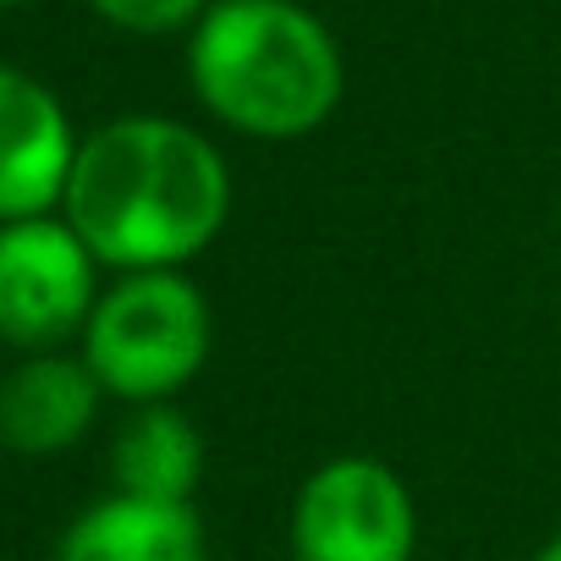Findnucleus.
Returning <instances> with one entry per match:
<instances>
[{
    "label": "nucleus",
    "instance_id": "9b49d317",
    "mask_svg": "<svg viewBox=\"0 0 561 561\" xmlns=\"http://www.w3.org/2000/svg\"><path fill=\"white\" fill-rule=\"evenodd\" d=\"M534 561H561V528H556V534H550V539L534 550Z\"/></svg>",
    "mask_w": 561,
    "mask_h": 561
},
{
    "label": "nucleus",
    "instance_id": "423d86ee",
    "mask_svg": "<svg viewBox=\"0 0 561 561\" xmlns=\"http://www.w3.org/2000/svg\"><path fill=\"white\" fill-rule=\"evenodd\" d=\"M78 144L83 138L56 89L0 61V226L61 209Z\"/></svg>",
    "mask_w": 561,
    "mask_h": 561
},
{
    "label": "nucleus",
    "instance_id": "9d476101",
    "mask_svg": "<svg viewBox=\"0 0 561 561\" xmlns=\"http://www.w3.org/2000/svg\"><path fill=\"white\" fill-rule=\"evenodd\" d=\"M215 7V0H89V12L122 34L160 39V34H193V23Z\"/></svg>",
    "mask_w": 561,
    "mask_h": 561
},
{
    "label": "nucleus",
    "instance_id": "f8f14e48",
    "mask_svg": "<svg viewBox=\"0 0 561 561\" xmlns=\"http://www.w3.org/2000/svg\"><path fill=\"white\" fill-rule=\"evenodd\" d=\"M12 7H39V0H0V12H12Z\"/></svg>",
    "mask_w": 561,
    "mask_h": 561
},
{
    "label": "nucleus",
    "instance_id": "1a4fd4ad",
    "mask_svg": "<svg viewBox=\"0 0 561 561\" xmlns=\"http://www.w3.org/2000/svg\"><path fill=\"white\" fill-rule=\"evenodd\" d=\"M204 435L176 402L133 408V419L111 440V479L122 495L144 501H193L204 479Z\"/></svg>",
    "mask_w": 561,
    "mask_h": 561
},
{
    "label": "nucleus",
    "instance_id": "39448f33",
    "mask_svg": "<svg viewBox=\"0 0 561 561\" xmlns=\"http://www.w3.org/2000/svg\"><path fill=\"white\" fill-rule=\"evenodd\" d=\"M100 259L72 220L28 215L0 226V342L18 353H56L83 336L100 304Z\"/></svg>",
    "mask_w": 561,
    "mask_h": 561
},
{
    "label": "nucleus",
    "instance_id": "f03ea898",
    "mask_svg": "<svg viewBox=\"0 0 561 561\" xmlns=\"http://www.w3.org/2000/svg\"><path fill=\"white\" fill-rule=\"evenodd\" d=\"M187 89L226 133L298 144L347 100V56L304 0H215L187 34Z\"/></svg>",
    "mask_w": 561,
    "mask_h": 561
},
{
    "label": "nucleus",
    "instance_id": "0eeeda50",
    "mask_svg": "<svg viewBox=\"0 0 561 561\" xmlns=\"http://www.w3.org/2000/svg\"><path fill=\"white\" fill-rule=\"evenodd\" d=\"M105 386L83 353H23L12 375H0V446L18 457L72 451L100 419Z\"/></svg>",
    "mask_w": 561,
    "mask_h": 561
},
{
    "label": "nucleus",
    "instance_id": "7ed1b4c3",
    "mask_svg": "<svg viewBox=\"0 0 561 561\" xmlns=\"http://www.w3.org/2000/svg\"><path fill=\"white\" fill-rule=\"evenodd\" d=\"M78 342L105 397L149 408L176 402L204 375L215 353V314L187 270H127L100 293Z\"/></svg>",
    "mask_w": 561,
    "mask_h": 561
},
{
    "label": "nucleus",
    "instance_id": "6e6552de",
    "mask_svg": "<svg viewBox=\"0 0 561 561\" xmlns=\"http://www.w3.org/2000/svg\"><path fill=\"white\" fill-rule=\"evenodd\" d=\"M56 561H209V534L193 501L100 495L56 539Z\"/></svg>",
    "mask_w": 561,
    "mask_h": 561
},
{
    "label": "nucleus",
    "instance_id": "20e7f679",
    "mask_svg": "<svg viewBox=\"0 0 561 561\" xmlns=\"http://www.w3.org/2000/svg\"><path fill=\"white\" fill-rule=\"evenodd\" d=\"M293 561H413L419 506L408 479L369 451L325 457L287 512Z\"/></svg>",
    "mask_w": 561,
    "mask_h": 561
},
{
    "label": "nucleus",
    "instance_id": "f257e3e1",
    "mask_svg": "<svg viewBox=\"0 0 561 561\" xmlns=\"http://www.w3.org/2000/svg\"><path fill=\"white\" fill-rule=\"evenodd\" d=\"M231 198V165L204 127L138 111L83 133L61 215L116 275L187 270L226 231Z\"/></svg>",
    "mask_w": 561,
    "mask_h": 561
}]
</instances>
